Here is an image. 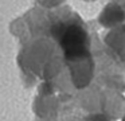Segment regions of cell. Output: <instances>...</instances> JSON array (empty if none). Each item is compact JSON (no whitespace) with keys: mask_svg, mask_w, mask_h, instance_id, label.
I'll return each mask as SVG.
<instances>
[{"mask_svg":"<svg viewBox=\"0 0 125 121\" xmlns=\"http://www.w3.org/2000/svg\"><path fill=\"white\" fill-rule=\"evenodd\" d=\"M124 16L125 15H124V11L121 10V7L117 5L116 3H110L102 11V13L98 18V22L106 28H112V27L121 23L124 20Z\"/></svg>","mask_w":125,"mask_h":121,"instance_id":"cell-1","label":"cell"},{"mask_svg":"<svg viewBox=\"0 0 125 121\" xmlns=\"http://www.w3.org/2000/svg\"><path fill=\"white\" fill-rule=\"evenodd\" d=\"M43 8H54L55 5L61 4L62 0H36Z\"/></svg>","mask_w":125,"mask_h":121,"instance_id":"cell-2","label":"cell"},{"mask_svg":"<svg viewBox=\"0 0 125 121\" xmlns=\"http://www.w3.org/2000/svg\"><path fill=\"white\" fill-rule=\"evenodd\" d=\"M124 121H125V118H124Z\"/></svg>","mask_w":125,"mask_h":121,"instance_id":"cell-3","label":"cell"}]
</instances>
